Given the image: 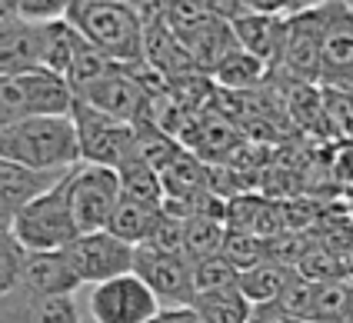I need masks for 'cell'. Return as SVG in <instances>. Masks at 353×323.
<instances>
[{"label":"cell","mask_w":353,"mask_h":323,"mask_svg":"<svg viewBox=\"0 0 353 323\" xmlns=\"http://www.w3.org/2000/svg\"><path fill=\"white\" fill-rule=\"evenodd\" d=\"M270 74H274V70L260 61V57L247 54L243 47H234L223 61L216 63V70L210 77H214L220 87H230V90H254L256 83H263Z\"/></svg>","instance_id":"23"},{"label":"cell","mask_w":353,"mask_h":323,"mask_svg":"<svg viewBox=\"0 0 353 323\" xmlns=\"http://www.w3.org/2000/svg\"><path fill=\"white\" fill-rule=\"evenodd\" d=\"M0 323H83L74 297H40L20 283L0 297Z\"/></svg>","instance_id":"13"},{"label":"cell","mask_w":353,"mask_h":323,"mask_svg":"<svg viewBox=\"0 0 353 323\" xmlns=\"http://www.w3.org/2000/svg\"><path fill=\"white\" fill-rule=\"evenodd\" d=\"M243 10L254 14H276V17H290L300 10V0H240Z\"/></svg>","instance_id":"30"},{"label":"cell","mask_w":353,"mask_h":323,"mask_svg":"<svg viewBox=\"0 0 353 323\" xmlns=\"http://www.w3.org/2000/svg\"><path fill=\"white\" fill-rule=\"evenodd\" d=\"M353 74V10L340 0H327L323 30V83L340 87Z\"/></svg>","instance_id":"14"},{"label":"cell","mask_w":353,"mask_h":323,"mask_svg":"<svg viewBox=\"0 0 353 323\" xmlns=\"http://www.w3.org/2000/svg\"><path fill=\"white\" fill-rule=\"evenodd\" d=\"M340 3H343V7H350V10H353V0H340Z\"/></svg>","instance_id":"37"},{"label":"cell","mask_w":353,"mask_h":323,"mask_svg":"<svg viewBox=\"0 0 353 323\" xmlns=\"http://www.w3.org/2000/svg\"><path fill=\"white\" fill-rule=\"evenodd\" d=\"M74 0H20L17 17L30 23H50V21H63L67 10H70Z\"/></svg>","instance_id":"29"},{"label":"cell","mask_w":353,"mask_h":323,"mask_svg":"<svg viewBox=\"0 0 353 323\" xmlns=\"http://www.w3.org/2000/svg\"><path fill=\"white\" fill-rule=\"evenodd\" d=\"M117 174H120V190H123V197L147 203V207H163V197H167L163 180H160V174L140 157L137 150L120 163Z\"/></svg>","instance_id":"22"},{"label":"cell","mask_w":353,"mask_h":323,"mask_svg":"<svg viewBox=\"0 0 353 323\" xmlns=\"http://www.w3.org/2000/svg\"><path fill=\"white\" fill-rule=\"evenodd\" d=\"M70 117L77 127L83 163H100V167L117 170L120 163L137 150V123L117 121V117H110V114H103V110L77 101V97H74Z\"/></svg>","instance_id":"5"},{"label":"cell","mask_w":353,"mask_h":323,"mask_svg":"<svg viewBox=\"0 0 353 323\" xmlns=\"http://www.w3.org/2000/svg\"><path fill=\"white\" fill-rule=\"evenodd\" d=\"M160 213H163V207H147V203H140V200L120 197L107 230L117 233L120 240L140 247V243H147L154 237V230H157V223H160Z\"/></svg>","instance_id":"21"},{"label":"cell","mask_w":353,"mask_h":323,"mask_svg":"<svg viewBox=\"0 0 353 323\" xmlns=\"http://www.w3.org/2000/svg\"><path fill=\"white\" fill-rule=\"evenodd\" d=\"M74 110V87L54 70H30L0 77V130L27 117H67Z\"/></svg>","instance_id":"3"},{"label":"cell","mask_w":353,"mask_h":323,"mask_svg":"<svg viewBox=\"0 0 353 323\" xmlns=\"http://www.w3.org/2000/svg\"><path fill=\"white\" fill-rule=\"evenodd\" d=\"M250 323H307V320L294 317V313H290V310H283L280 303H263V306H254Z\"/></svg>","instance_id":"31"},{"label":"cell","mask_w":353,"mask_h":323,"mask_svg":"<svg viewBox=\"0 0 353 323\" xmlns=\"http://www.w3.org/2000/svg\"><path fill=\"white\" fill-rule=\"evenodd\" d=\"M134 273L150 283L163 306H190L194 290V263L183 250H163L157 243H140L134 257Z\"/></svg>","instance_id":"9"},{"label":"cell","mask_w":353,"mask_h":323,"mask_svg":"<svg viewBox=\"0 0 353 323\" xmlns=\"http://www.w3.org/2000/svg\"><path fill=\"white\" fill-rule=\"evenodd\" d=\"M340 87H353V74H350V77H347V83H340Z\"/></svg>","instance_id":"36"},{"label":"cell","mask_w":353,"mask_h":323,"mask_svg":"<svg viewBox=\"0 0 353 323\" xmlns=\"http://www.w3.org/2000/svg\"><path fill=\"white\" fill-rule=\"evenodd\" d=\"M230 27H234L236 43L247 54L260 57L270 70L280 67V61H283V43H287V17L243 10L236 21H230Z\"/></svg>","instance_id":"15"},{"label":"cell","mask_w":353,"mask_h":323,"mask_svg":"<svg viewBox=\"0 0 353 323\" xmlns=\"http://www.w3.org/2000/svg\"><path fill=\"white\" fill-rule=\"evenodd\" d=\"M23 286H30L40 297H74L83 280L77 277L67 250H47V253H27Z\"/></svg>","instance_id":"16"},{"label":"cell","mask_w":353,"mask_h":323,"mask_svg":"<svg viewBox=\"0 0 353 323\" xmlns=\"http://www.w3.org/2000/svg\"><path fill=\"white\" fill-rule=\"evenodd\" d=\"M323 30H327V3L290 14L283 61L276 70H283L296 83L323 81Z\"/></svg>","instance_id":"8"},{"label":"cell","mask_w":353,"mask_h":323,"mask_svg":"<svg viewBox=\"0 0 353 323\" xmlns=\"http://www.w3.org/2000/svg\"><path fill=\"white\" fill-rule=\"evenodd\" d=\"M74 97L83 103H90V107H97V110H103V114H110V117H117V121H127V123H137L140 117L147 114V107H150V94L143 90V83H140L127 67H120L117 74H110V77H103V81L83 87Z\"/></svg>","instance_id":"11"},{"label":"cell","mask_w":353,"mask_h":323,"mask_svg":"<svg viewBox=\"0 0 353 323\" xmlns=\"http://www.w3.org/2000/svg\"><path fill=\"white\" fill-rule=\"evenodd\" d=\"M343 323H353V300H350V310H347V317H343Z\"/></svg>","instance_id":"35"},{"label":"cell","mask_w":353,"mask_h":323,"mask_svg":"<svg viewBox=\"0 0 353 323\" xmlns=\"http://www.w3.org/2000/svg\"><path fill=\"white\" fill-rule=\"evenodd\" d=\"M23 267H27L23 243L14 233L0 230V297L10 293V290H17L20 283H23Z\"/></svg>","instance_id":"26"},{"label":"cell","mask_w":353,"mask_h":323,"mask_svg":"<svg viewBox=\"0 0 353 323\" xmlns=\"http://www.w3.org/2000/svg\"><path fill=\"white\" fill-rule=\"evenodd\" d=\"M234 140H236L234 127L227 121H220V117L203 121V127H200V154L210 157V160H216V157H230Z\"/></svg>","instance_id":"28"},{"label":"cell","mask_w":353,"mask_h":323,"mask_svg":"<svg viewBox=\"0 0 353 323\" xmlns=\"http://www.w3.org/2000/svg\"><path fill=\"white\" fill-rule=\"evenodd\" d=\"M160 310V297L137 273L94 283L87 293V313L94 323H150Z\"/></svg>","instance_id":"6"},{"label":"cell","mask_w":353,"mask_h":323,"mask_svg":"<svg viewBox=\"0 0 353 323\" xmlns=\"http://www.w3.org/2000/svg\"><path fill=\"white\" fill-rule=\"evenodd\" d=\"M70 174V170H67ZM63 174H40L30 167H20L14 160L0 157V230L14 233V223L23 213V207L47 194Z\"/></svg>","instance_id":"12"},{"label":"cell","mask_w":353,"mask_h":323,"mask_svg":"<svg viewBox=\"0 0 353 323\" xmlns=\"http://www.w3.org/2000/svg\"><path fill=\"white\" fill-rule=\"evenodd\" d=\"M123 63L110 61L103 50H97L94 43H80L77 57H74V63H70V70H67V83L74 87V94H80L83 87H90V83L103 81V77H110V74H117Z\"/></svg>","instance_id":"25"},{"label":"cell","mask_w":353,"mask_h":323,"mask_svg":"<svg viewBox=\"0 0 353 323\" xmlns=\"http://www.w3.org/2000/svg\"><path fill=\"white\" fill-rule=\"evenodd\" d=\"M190 306L203 323H250V317H254V303L243 297L240 286L196 293Z\"/></svg>","instance_id":"20"},{"label":"cell","mask_w":353,"mask_h":323,"mask_svg":"<svg viewBox=\"0 0 353 323\" xmlns=\"http://www.w3.org/2000/svg\"><path fill=\"white\" fill-rule=\"evenodd\" d=\"M210 17H220V21H236L243 14V3L240 0H196Z\"/></svg>","instance_id":"33"},{"label":"cell","mask_w":353,"mask_h":323,"mask_svg":"<svg viewBox=\"0 0 353 323\" xmlns=\"http://www.w3.org/2000/svg\"><path fill=\"white\" fill-rule=\"evenodd\" d=\"M67 21L80 30V37L103 50L110 61L134 67L143 63L147 23L137 3L130 0H74Z\"/></svg>","instance_id":"2"},{"label":"cell","mask_w":353,"mask_h":323,"mask_svg":"<svg viewBox=\"0 0 353 323\" xmlns=\"http://www.w3.org/2000/svg\"><path fill=\"white\" fill-rule=\"evenodd\" d=\"M120 197H123V190H120V174L114 167L77 163L70 170V207H74V220H77L80 233L107 230Z\"/></svg>","instance_id":"7"},{"label":"cell","mask_w":353,"mask_h":323,"mask_svg":"<svg viewBox=\"0 0 353 323\" xmlns=\"http://www.w3.org/2000/svg\"><path fill=\"white\" fill-rule=\"evenodd\" d=\"M340 323H343V320H340Z\"/></svg>","instance_id":"38"},{"label":"cell","mask_w":353,"mask_h":323,"mask_svg":"<svg viewBox=\"0 0 353 323\" xmlns=\"http://www.w3.org/2000/svg\"><path fill=\"white\" fill-rule=\"evenodd\" d=\"M294 280H296V267L276 263V260H263V263H256V267H250V270H240L236 286L243 290V297L254 303V306H263V303L280 300Z\"/></svg>","instance_id":"18"},{"label":"cell","mask_w":353,"mask_h":323,"mask_svg":"<svg viewBox=\"0 0 353 323\" xmlns=\"http://www.w3.org/2000/svg\"><path fill=\"white\" fill-rule=\"evenodd\" d=\"M80 43V30L74 23L67 21H50V23H40V67L43 70H54L60 77H67L70 63L77 57Z\"/></svg>","instance_id":"19"},{"label":"cell","mask_w":353,"mask_h":323,"mask_svg":"<svg viewBox=\"0 0 353 323\" xmlns=\"http://www.w3.org/2000/svg\"><path fill=\"white\" fill-rule=\"evenodd\" d=\"M236 280H240V270H236L223 253H220V257H210V260L194 263V290L196 293L223 290V286H236Z\"/></svg>","instance_id":"27"},{"label":"cell","mask_w":353,"mask_h":323,"mask_svg":"<svg viewBox=\"0 0 353 323\" xmlns=\"http://www.w3.org/2000/svg\"><path fill=\"white\" fill-rule=\"evenodd\" d=\"M320 3H327V0H300V10H307V7H320Z\"/></svg>","instance_id":"34"},{"label":"cell","mask_w":353,"mask_h":323,"mask_svg":"<svg viewBox=\"0 0 353 323\" xmlns=\"http://www.w3.org/2000/svg\"><path fill=\"white\" fill-rule=\"evenodd\" d=\"M334 177H336V183L353 187V143L336 147V154H334Z\"/></svg>","instance_id":"32"},{"label":"cell","mask_w":353,"mask_h":323,"mask_svg":"<svg viewBox=\"0 0 353 323\" xmlns=\"http://www.w3.org/2000/svg\"><path fill=\"white\" fill-rule=\"evenodd\" d=\"M40 70V23L7 17L0 21V77Z\"/></svg>","instance_id":"17"},{"label":"cell","mask_w":353,"mask_h":323,"mask_svg":"<svg viewBox=\"0 0 353 323\" xmlns=\"http://www.w3.org/2000/svg\"><path fill=\"white\" fill-rule=\"evenodd\" d=\"M0 157L40 174H67L80 157V140L74 117H27L0 130Z\"/></svg>","instance_id":"1"},{"label":"cell","mask_w":353,"mask_h":323,"mask_svg":"<svg viewBox=\"0 0 353 323\" xmlns=\"http://www.w3.org/2000/svg\"><path fill=\"white\" fill-rule=\"evenodd\" d=\"M14 237L23 243L27 253H47V250H67L80 237L70 207V174H63L47 194L23 207L14 223Z\"/></svg>","instance_id":"4"},{"label":"cell","mask_w":353,"mask_h":323,"mask_svg":"<svg viewBox=\"0 0 353 323\" xmlns=\"http://www.w3.org/2000/svg\"><path fill=\"white\" fill-rule=\"evenodd\" d=\"M223 240H227V230L216 217H207V213H196L183 223V253L190 263L210 260V257H220L223 253Z\"/></svg>","instance_id":"24"},{"label":"cell","mask_w":353,"mask_h":323,"mask_svg":"<svg viewBox=\"0 0 353 323\" xmlns=\"http://www.w3.org/2000/svg\"><path fill=\"white\" fill-rule=\"evenodd\" d=\"M67 257H70L80 280L94 286V283L134 273L137 247L120 240L117 233H110V230H94V233H80L77 240L67 247Z\"/></svg>","instance_id":"10"}]
</instances>
